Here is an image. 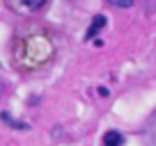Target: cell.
Masks as SVG:
<instances>
[{"instance_id": "3957f363", "label": "cell", "mask_w": 156, "mask_h": 146, "mask_svg": "<svg viewBox=\"0 0 156 146\" xmlns=\"http://www.w3.org/2000/svg\"><path fill=\"white\" fill-rule=\"evenodd\" d=\"M101 144L103 146H122L124 144V135H122V132H117V130H108L106 135H103Z\"/></svg>"}, {"instance_id": "5b68a950", "label": "cell", "mask_w": 156, "mask_h": 146, "mask_svg": "<svg viewBox=\"0 0 156 146\" xmlns=\"http://www.w3.org/2000/svg\"><path fill=\"white\" fill-rule=\"evenodd\" d=\"M0 117H2V121H5V123H9V126H14L16 130H25V128H28V123H23V121H16V119H12V117H9V114H7V112H2V114H0Z\"/></svg>"}, {"instance_id": "277c9868", "label": "cell", "mask_w": 156, "mask_h": 146, "mask_svg": "<svg viewBox=\"0 0 156 146\" xmlns=\"http://www.w3.org/2000/svg\"><path fill=\"white\" fill-rule=\"evenodd\" d=\"M101 28H106V16L99 14V16H94L92 25L87 28V32H85V39H92V37H97V32H99Z\"/></svg>"}, {"instance_id": "6da1fadb", "label": "cell", "mask_w": 156, "mask_h": 146, "mask_svg": "<svg viewBox=\"0 0 156 146\" xmlns=\"http://www.w3.org/2000/svg\"><path fill=\"white\" fill-rule=\"evenodd\" d=\"M53 55V46L44 34H30L16 41V62L23 68H37Z\"/></svg>"}, {"instance_id": "52a82bcc", "label": "cell", "mask_w": 156, "mask_h": 146, "mask_svg": "<svg viewBox=\"0 0 156 146\" xmlns=\"http://www.w3.org/2000/svg\"><path fill=\"white\" fill-rule=\"evenodd\" d=\"M108 94H110V91H108L106 87H99V96H108Z\"/></svg>"}, {"instance_id": "8992f818", "label": "cell", "mask_w": 156, "mask_h": 146, "mask_svg": "<svg viewBox=\"0 0 156 146\" xmlns=\"http://www.w3.org/2000/svg\"><path fill=\"white\" fill-rule=\"evenodd\" d=\"M112 7H122V9H126V7H131L136 0H108Z\"/></svg>"}, {"instance_id": "ba28073f", "label": "cell", "mask_w": 156, "mask_h": 146, "mask_svg": "<svg viewBox=\"0 0 156 146\" xmlns=\"http://www.w3.org/2000/svg\"><path fill=\"white\" fill-rule=\"evenodd\" d=\"M2 89H5V87H2V82H0V94H2Z\"/></svg>"}, {"instance_id": "7a4b0ae2", "label": "cell", "mask_w": 156, "mask_h": 146, "mask_svg": "<svg viewBox=\"0 0 156 146\" xmlns=\"http://www.w3.org/2000/svg\"><path fill=\"white\" fill-rule=\"evenodd\" d=\"M48 0H9V5H14V9L23 12V14H32V12H39L46 5Z\"/></svg>"}]
</instances>
